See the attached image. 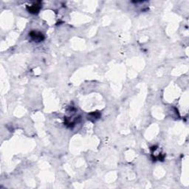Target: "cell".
<instances>
[{
  "mask_svg": "<svg viewBox=\"0 0 189 189\" xmlns=\"http://www.w3.org/2000/svg\"><path fill=\"white\" fill-rule=\"evenodd\" d=\"M29 36L31 37V39H33V41H41L44 39V35L42 33H40V32H37V31H32L29 33Z\"/></svg>",
  "mask_w": 189,
  "mask_h": 189,
  "instance_id": "1",
  "label": "cell"
}]
</instances>
